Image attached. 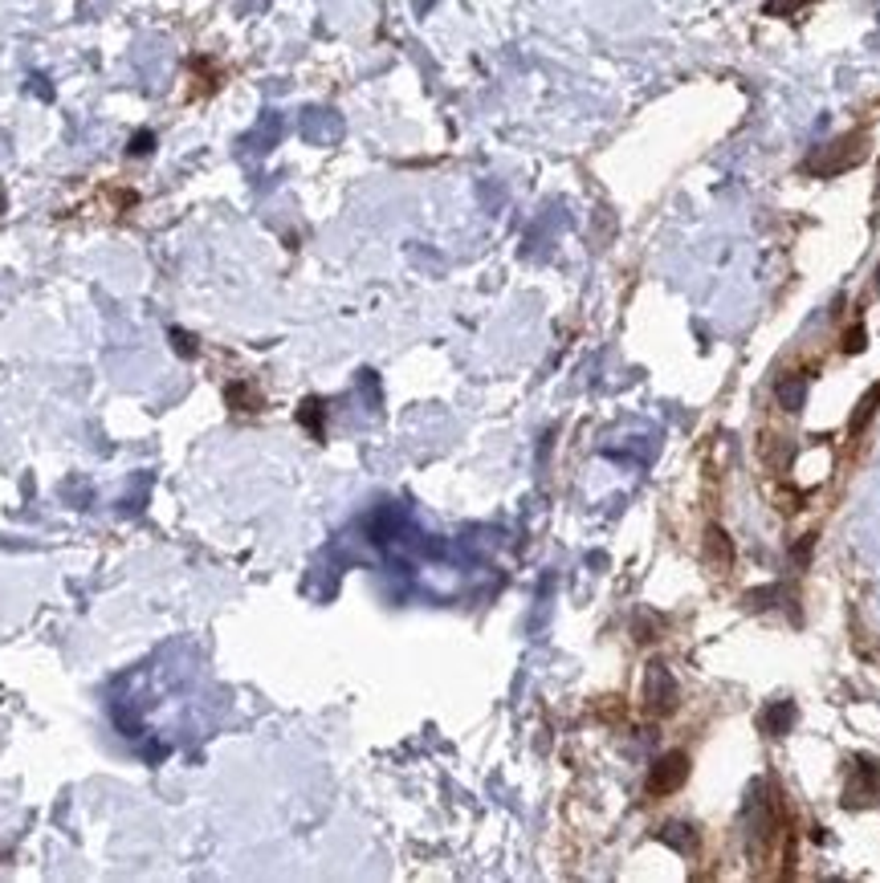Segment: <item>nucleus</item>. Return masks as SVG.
Listing matches in <instances>:
<instances>
[{
	"mask_svg": "<svg viewBox=\"0 0 880 883\" xmlns=\"http://www.w3.org/2000/svg\"><path fill=\"white\" fill-rule=\"evenodd\" d=\"M681 701V692H677V680L668 676V668H660V663H652V672H649V709L657 712V717H665V712H673Z\"/></svg>",
	"mask_w": 880,
	"mask_h": 883,
	"instance_id": "nucleus-3",
	"label": "nucleus"
},
{
	"mask_svg": "<svg viewBox=\"0 0 880 883\" xmlns=\"http://www.w3.org/2000/svg\"><path fill=\"white\" fill-rule=\"evenodd\" d=\"M706 566L717 570V574H726L734 566V542L722 526H709L706 529Z\"/></svg>",
	"mask_w": 880,
	"mask_h": 883,
	"instance_id": "nucleus-5",
	"label": "nucleus"
},
{
	"mask_svg": "<svg viewBox=\"0 0 880 883\" xmlns=\"http://www.w3.org/2000/svg\"><path fill=\"white\" fill-rule=\"evenodd\" d=\"M791 725H795V701H774L771 709L763 712V733H771V737L791 733Z\"/></svg>",
	"mask_w": 880,
	"mask_h": 883,
	"instance_id": "nucleus-7",
	"label": "nucleus"
},
{
	"mask_svg": "<svg viewBox=\"0 0 880 883\" xmlns=\"http://www.w3.org/2000/svg\"><path fill=\"white\" fill-rule=\"evenodd\" d=\"M774 395H779V404H783L787 412H803V404H807V374H799V371L783 374V379H779V387H774Z\"/></svg>",
	"mask_w": 880,
	"mask_h": 883,
	"instance_id": "nucleus-6",
	"label": "nucleus"
},
{
	"mask_svg": "<svg viewBox=\"0 0 880 883\" xmlns=\"http://www.w3.org/2000/svg\"><path fill=\"white\" fill-rule=\"evenodd\" d=\"M864 342H868L864 326H852L848 334H844V350H848V355H860V350H864Z\"/></svg>",
	"mask_w": 880,
	"mask_h": 883,
	"instance_id": "nucleus-9",
	"label": "nucleus"
},
{
	"mask_svg": "<svg viewBox=\"0 0 880 883\" xmlns=\"http://www.w3.org/2000/svg\"><path fill=\"white\" fill-rule=\"evenodd\" d=\"M685 778H689V753H681V749L677 753H665V758L657 761V769L649 774V794L665 798V794L685 786Z\"/></svg>",
	"mask_w": 880,
	"mask_h": 883,
	"instance_id": "nucleus-1",
	"label": "nucleus"
},
{
	"mask_svg": "<svg viewBox=\"0 0 880 883\" xmlns=\"http://www.w3.org/2000/svg\"><path fill=\"white\" fill-rule=\"evenodd\" d=\"M876 289H880V281H876Z\"/></svg>",
	"mask_w": 880,
	"mask_h": 883,
	"instance_id": "nucleus-11",
	"label": "nucleus"
},
{
	"mask_svg": "<svg viewBox=\"0 0 880 883\" xmlns=\"http://www.w3.org/2000/svg\"><path fill=\"white\" fill-rule=\"evenodd\" d=\"M799 4H807V0H766V12H771V17H783V12H795Z\"/></svg>",
	"mask_w": 880,
	"mask_h": 883,
	"instance_id": "nucleus-10",
	"label": "nucleus"
},
{
	"mask_svg": "<svg viewBox=\"0 0 880 883\" xmlns=\"http://www.w3.org/2000/svg\"><path fill=\"white\" fill-rule=\"evenodd\" d=\"M876 798H880V761L860 758L856 769H852L848 790H844V802H848V807H868Z\"/></svg>",
	"mask_w": 880,
	"mask_h": 883,
	"instance_id": "nucleus-2",
	"label": "nucleus"
},
{
	"mask_svg": "<svg viewBox=\"0 0 880 883\" xmlns=\"http://www.w3.org/2000/svg\"><path fill=\"white\" fill-rule=\"evenodd\" d=\"M864 155V139L856 135V139H840V143H832V151L828 155H815L811 159V172H844V167H852L856 159Z\"/></svg>",
	"mask_w": 880,
	"mask_h": 883,
	"instance_id": "nucleus-4",
	"label": "nucleus"
},
{
	"mask_svg": "<svg viewBox=\"0 0 880 883\" xmlns=\"http://www.w3.org/2000/svg\"><path fill=\"white\" fill-rule=\"evenodd\" d=\"M876 407H880V383H872L868 395H864L860 404H856V412H852V420H848L852 432H864V423H868L872 415H876Z\"/></svg>",
	"mask_w": 880,
	"mask_h": 883,
	"instance_id": "nucleus-8",
	"label": "nucleus"
}]
</instances>
